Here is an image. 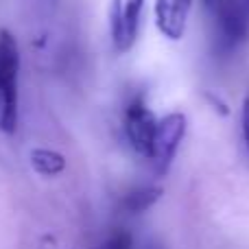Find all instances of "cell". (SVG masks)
I'll return each instance as SVG.
<instances>
[{"mask_svg":"<svg viewBox=\"0 0 249 249\" xmlns=\"http://www.w3.org/2000/svg\"><path fill=\"white\" fill-rule=\"evenodd\" d=\"M195 0H155V26L171 42H179L186 35L188 18Z\"/></svg>","mask_w":249,"mask_h":249,"instance_id":"8992f818","label":"cell"},{"mask_svg":"<svg viewBox=\"0 0 249 249\" xmlns=\"http://www.w3.org/2000/svg\"><path fill=\"white\" fill-rule=\"evenodd\" d=\"M144 11V0H112L109 4V35L116 53L133 48L140 33V20Z\"/></svg>","mask_w":249,"mask_h":249,"instance_id":"277c9868","label":"cell"},{"mask_svg":"<svg viewBox=\"0 0 249 249\" xmlns=\"http://www.w3.org/2000/svg\"><path fill=\"white\" fill-rule=\"evenodd\" d=\"M186 129H188V118L181 112L166 114L155 124L149 160L153 162L158 175H166V171L171 168L173 160H175L177 151H179L181 142L186 138Z\"/></svg>","mask_w":249,"mask_h":249,"instance_id":"3957f363","label":"cell"},{"mask_svg":"<svg viewBox=\"0 0 249 249\" xmlns=\"http://www.w3.org/2000/svg\"><path fill=\"white\" fill-rule=\"evenodd\" d=\"M18 70L20 53L9 31H0V129L13 133L18 129Z\"/></svg>","mask_w":249,"mask_h":249,"instance_id":"6da1fadb","label":"cell"},{"mask_svg":"<svg viewBox=\"0 0 249 249\" xmlns=\"http://www.w3.org/2000/svg\"><path fill=\"white\" fill-rule=\"evenodd\" d=\"M158 118L149 109L144 96H136L124 109V133H127L129 144L142 158H149L151 144H153V133Z\"/></svg>","mask_w":249,"mask_h":249,"instance_id":"5b68a950","label":"cell"},{"mask_svg":"<svg viewBox=\"0 0 249 249\" xmlns=\"http://www.w3.org/2000/svg\"><path fill=\"white\" fill-rule=\"evenodd\" d=\"M31 164H33V168L39 175L53 177V175H59L66 168V158L51 149H35L31 153Z\"/></svg>","mask_w":249,"mask_h":249,"instance_id":"ba28073f","label":"cell"},{"mask_svg":"<svg viewBox=\"0 0 249 249\" xmlns=\"http://www.w3.org/2000/svg\"><path fill=\"white\" fill-rule=\"evenodd\" d=\"M99 249H101V247H99Z\"/></svg>","mask_w":249,"mask_h":249,"instance_id":"8fae6325","label":"cell"},{"mask_svg":"<svg viewBox=\"0 0 249 249\" xmlns=\"http://www.w3.org/2000/svg\"><path fill=\"white\" fill-rule=\"evenodd\" d=\"M221 48H236L249 37V0H203Z\"/></svg>","mask_w":249,"mask_h":249,"instance_id":"7a4b0ae2","label":"cell"},{"mask_svg":"<svg viewBox=\"0 0 249 249\" xmlns=\"http://www.w3.org/2000/svg\"><path fill=\"white\" fill-rule=\"evenodd\" d=\"M243 138H245V144L249 149V94L245 96V103H243Z\"/></svg>","mask_w":249,"mask_h":249,"instance_id":"30bf717a","label":"cell"},{"mask_svg":"<svg viewBox=\"0 0 249 249\" xmlns=\"http://www.w3.org/2000/svg\"><path fill=\"white\" fill-rule=\"evenodd\" d=\"M162 197V188L160 186H140V188L131 190V193L124 197L123 206L127 212L131 214H140V212H146L151 206L160 201Z\"/></svg>","mask_w":249,"mask_h":249,"instance_id":"52a82bcc","label":"cell"},{"mask_svg":"<svg viewBox=\"0 0 249 249\" xmlns=\"http://www.w3.org/2000/svg\"><path fill=\"white\" fill-rule=\"evenodd\" d=\"M131 245H133L131 234L124 232V230H118L101 245V249H131Z\"/></svg>","mask_w":249,"mask_h":249,"instance_id":"9c48e42d","label":"cell"}]
</instances>
